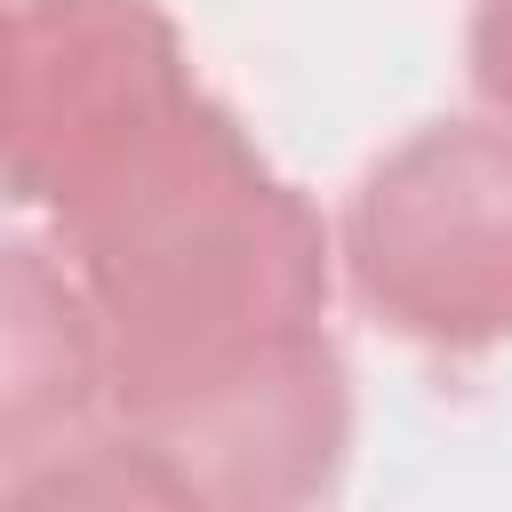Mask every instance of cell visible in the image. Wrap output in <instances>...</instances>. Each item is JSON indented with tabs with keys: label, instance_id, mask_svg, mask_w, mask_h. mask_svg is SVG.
<instances>
[{
	"label": "cell",
	"instance_id": "cell-1",
	"mask_svg": "<svg viewBox=\"0 0 512 512\" xmlns=\"http://www.w3.org/2000/svg\"><path fill=\"white\" fill-rule=\"evenodd\" d=\"M32 208L96 304L120 416L328 320L336 240L320 208L200 80L96 136Z\"/></svg>",
	"mask_w": 512,
	"mask_h": 512
},
{
	"label": "cell",
	"instance_id": "cell-6",
	"mask_svg": "<svg viewBox=\"0 0 512 512\" xmlns=\"http://www.w3.org/2000/svg\"><path fill=\"white\" fill-rule=\"evenodd\" d=\"M8 112H16V0H0V152H8Z\"/></svg>",
	"mask_w": 512,
	"mask_h": 512
},
{
	"label": "cell",
	"instance_id": "cell-3",
	"mask_svg": "<svg viewBox=\"0 0 512 512\" xmlns=\"http://www.w3.org/2000/svg\"><path fill=\"white\" fill-rule=\"evenodd\" d=\"M120 432L160 464L176 504H312L352 448V376L328 328H296L120 416Z\"/></svg>",
	"mask_w": 512,
	"mask_h": 512
},
{
	"label": "cell",
	"instance_id": "cell-2",
	"mask_svg": "<svg viewBox=\"0 0 512 512\" xmlns=\"http://www.w3.org/2000/svg\"><path fill=\"white\" fill-rule=\"evenodd\" d=\"M352 296L424 352L512 336V120H432L400 136L344 208Z\"/></svg>",
	"mask_w": 512,
	"mask_h": 512
},
{
	"label": "cell",
	"instance_id": "cell-5",
	"mask_svg": "<svg viewBox=\"0 0 512 512\" xmlns=\"http://www.w3.org/2000/svg\"><path fill=\"white\" fill-rule=\"evenodd\" d=\"M464 72H472V96H480L496 120H512V0H472Z\"/></svg>",
	"mask_w": 512,
	"mask_h": 512
},
{
	"label": "cell",
	"instance_id": "cell-4",
	"mask_svg": "<svg viewBox=\"0 0 512 512\" xmlns=\"http://www.w3.org/2000/svg\"><path fill=\"white\" fill-rule=\"evenodd\" d=\"M104 400V328L64 248L0 240V472L80 440Z\"/></svg>",
	"mask_w": 512,
	"mask_h": 512
}]
</instances>
